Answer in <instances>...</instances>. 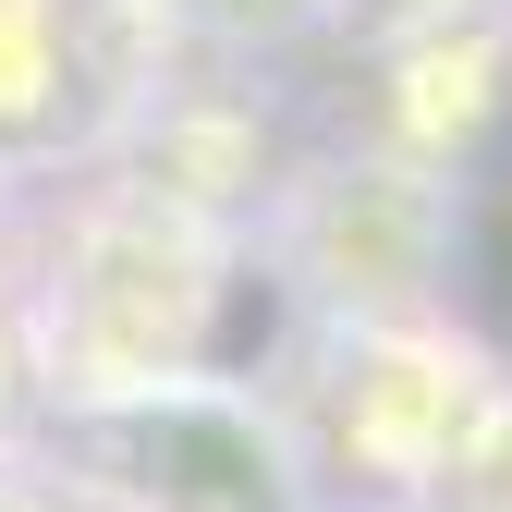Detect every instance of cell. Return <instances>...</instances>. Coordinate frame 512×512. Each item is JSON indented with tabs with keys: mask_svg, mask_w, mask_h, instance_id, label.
Returning <instances> with one entry per match:
<instances>
[{
	"mask_svg": "<svg viewBox=\"0 0 512 512\" xmlns=\"http://www.w3.org/2000/svg\"><path fill=\"white\" fill-rule=\"evenodd\" d=\"M232 281H244V232L196 220L122 183L98 196L49 256V305H37V378L49 403H110V391H147V378H244L232 366Z\"/></svg>",
	"mask_w": 512,
	"mask_h": 512,
	"instance_id": "cell-1",
	"label": "cell"
},
{
	"mask_svg": "<svg viewBox=\"0 0 512 512\" xmlns=\"http://www.w3.org/2000/svg\"><path fill=\"white\" fill-rule=\"evenodd\" d=\"M500 354H476L452 317H317L305 391L281 403L317 476H366L378 500H439V476L464 464V439L500 403Z\"/></svg>",
	"mask_w": 512,
	"mask_h": 512,
	"instance_id": "cell-2",
	"label": "cell"
},
{
	"mask_svg": "<svg viewBox=\"0 0 512 512\" xmlns=\"http://www.w3.org/2000/svg\"><path fill=\"white\" fill-rule=\"evenodd\" d=\"M61 452L98 476V512H317V464L281 391L220 366L61 403Z\"/></svg>",
	"mask_w": 512,
	"mask_h": 512,
	"instance_id": "cell-3",
	"label": "cell"
},
{
	"mask_svg": "<svg viewBox=\"0 0 512 512\" xmlns=\"http://www.w3.org/2000/svg\"><path fill=\"white\" fill-rule=\"evenodd\" d=\"M269 244L281 281L317 317H427L439 281H452V171H415L391 147L317 159L269 183Z\"/></svg>",
	"mask_w": 512,
	"mask_h": 512,
	"instance_id": "cell-4",
	"label": "cell"
},
{
	"mask_svg": "<svg viewBox=\"0 0 512 512\" xmlns=\"http://www.w3.org/2000/svg\"><path fill=\"white\" fill-rule=\"evenodd\" d=\"M378 74H391V86H378V135L366 147H391L415 171H464L488 147V122L512 110V0L378 49Z\"/></svg>",
	"mask_w": 512,
	"mask_h": 512,
	"instance_id": "cell-5",
	"label": "cell"
},
{
	"mask_svg": "<svg viewBox=\"0 0 512 512\" xmlns=\"http://www.w3.org/2000/svg\"><path fill=\"white\" fill-rule=\"evenodd\" d=\"M110 86L86 61L74 0H0V171H49L110 135Z\"/></svg>",
	"mask_w": 512,
	"mask_h": 512,
	"instance_id": "cell-6",
	"label": "cell"
},
{
	"mask_svg": "<svg viewBox=\"0 0 512 512\" xmlns=\"http://www.w3.org/2000/svg\"><path fill=\"white\" fill-rule=\"evenodd\" d=\"M464 13H488V0H317V37L354 49V61H378V49H403L427 25H464Z\"/></svg>",
	"mask_w": 512,
	"mask_h": 512,
	"instance_id": "cell-7",
	"label": "cell"
},
{
	"mask_svg": "<svg viewBox=\"0 0 512 512\" xmlns=\"http://www.w3.org/2000/svg\"><path fill=\"white\" fill-rule=\"evenodd\" d=\"M220 49H281V37H317V0H183Z\"/></svg>",
	"mask_w": 512,
	"mask_h": 512,
	"instance_id": "cell-8",
	"label": "cell"
},
{
	"mask_svg": "<svg viewBox=\"0 0 512 512\" xmlns=\"http://www.w3.org/2000/svg\"><path fill=\"white\" fill-rule=\"evenodd\" d=\"M317 512H427V500H378V488H366V500H317Z\"/></svg>",
	"mask_w": 512,
	"mask_h": 512,
	"instance_id": "cell-9",
	"label": "cell"
}]
</instances>
